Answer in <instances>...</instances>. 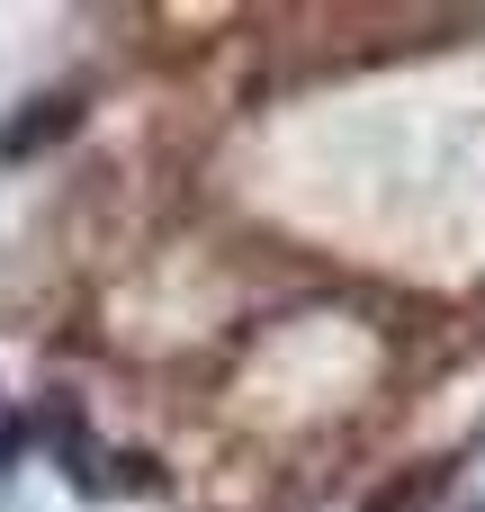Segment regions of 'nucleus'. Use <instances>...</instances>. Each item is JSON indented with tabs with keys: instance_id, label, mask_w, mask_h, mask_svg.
I'll use <instances>...</instances> for the list:
<instances>
[{
	"instance_id": "1",
	"label": "nucleus",
	"mask_w": 485,
	"mask_h": 512,
	"mask_svg": "<svg viewBox=\"0 0 485 512\" xmlns=\"http://www.w3.org/2000/svg\"><path fill=\"white\" fill-rule=\"evenodd\" d=\"M63 126H81V90H45V99H27L18 117H0V153H45Z\"/></svg>"
},
{
	"instance_id": "2",
	"label": "nucleus",
	"mask_w": 485,
	"mask_h": 512,
	"mask_svg": "<svg viewBox=\"0 0 485 512\" xmlns=\"http://www.w3.org/2000/svg\"><path fill=\"white\" fill-rule=\"evenodd\" d=\"M432 486H441V477H432V468H423V477H405V486H396V495H387V512H423V495H432Z\"/></svg>"
}]
</instances>
